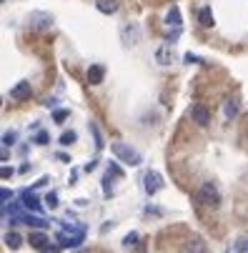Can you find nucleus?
Wrapping results in <instances>:
<instances>
[{
  "mask_svg": "<svg viewBox=\"0 0 248 253\" xmlns=\"http://www.w3.org/2000/svg\"><path fill=\"white\" fill-rule=\"evenodd\" d=\"M111 153L118 161H123L125 166H140V163H143V156H140L135 148H130L128 143H123V140H113L111 143Z\"/></svg>",
  "mask_w": 248,
  "mask_h": 253,
  "instance_id": "obj_1",
  "label": "nucleus"
},
{
  "mask_svg": "<svg viewBox=\"0 0 248 253\" xmlns=\"http://www.w3.org/2000/svg\"><path fill=\"white\" fill-rule=\"evenodd\" d=\"M198 201L203 206H210V208H218L221 206V191L218 186L213 183V180H206V183H201L198 188Z\"/></svg>",
  "mask_w": 248,
  "mask_h": 253,
  "instance_id": "obj_2",
  "label": "nucleus"
},
{
  "mask_svg": "<svg viewBox=\"0 0 248 253\" xmlns=\"http://www.w3.org/2000/svg\"><path fill=\"white\" fill-rule=\"evenodd\" d=\"M163 186H165V183H163V175H161L158 170H148V173L143 175V191H146L148 196H156Z\"/></svg>",
  "mask_w": 248,
  "mask_h": 253,
  "instance_id": "obj_3",
  "label": "nucleus"
},
{
  "mask_svg": "<svg viewBox=\"0 0 248 253\" xmlns=\"http://www.w3.org/2000/svg\"><path fill=\"white\" fill-rule=\"evenodd\" d=\"M121 38H123V43H128V45H135V43L140 41V25H138L135 20H128V23H123V28H121Z\"/></svg>",
  "mask_w": 248,
  "mask_h": 253,
  "instance_id": "obj_4",
  "label": "nucleus"
},
{
  "mask_svg": "<svg viewBox=\"0 0 248 253\" xmlns=\"http://www.w3.org/2000/svg\"><path fill=\"white\" fill-rule=\"evenodd\" d=\"M28 23L35 30H48V28H53V15L50 13H43V10H35V13H30Z\"/></svg>",
  "mask_w": 248,
  "mask_h": 253,
  "instance_id": "obj_5",
  "label": "nucleus"
},
{
  "mask_svg": "<svg viewBox=\"0 0 248 253\" xmlns=\"http://www.w3.org/2000/svg\"><path fill=\"white\" fill-rule=\"evenodd\" d=\"M30 95H33L30 81H20V83H15V85L10 88V98H13V100H28Z\"/></svg>",
  "mask_w": 248,
  "mask_h": 253,
  "instance_id": "obj_6",
  "label": "nucleus"
},
{
  "mask_svg": "<svg viewBox=\"0 0 248 253\" xmlns=\"http://www.w3.org/2000/svg\"><path fill=\"white\" fill-rule=\"evenodd\" d=\"M191 118L196 121V126H208L210 123V113H208V108L206 105H201V103H196L193 108H191Z\"/></svg>",
  "mask_w": 248,
  "mask_h": 253,
  "instance_id": "obj_7",
  "label": "nucleus"
},
{
  "mask_svg": "<svg viewBox=\"0 0 248 253\" xmlns=\"http://www.w3.org/2000/svg\"><path fill=\"white\" fill-rule=\"evenodd\" d=\"M28 243H30L33 248H38V251H45V248L50 246V243H48V236H45L43 231H30Z\"/></svg>",
  "mask_w": 248,
  "mask_h": 253,
  "instance_id": "obj_8",
  "label": "nucleus"
},
{
  "mask_svg": "<svg viewBox=\"0 0 248 253\" xmlns=\"http://www.w3.org/2000/svg\"><path fill=\"white\" fill-rule=\"evenodd\" d=\"M238 113H241V100H238V98H228V100L223 103V116H226L228 121H233V118H238Z\"/></svg>",
  "mask_w": 248,
  "mask_h": 253,
  "instance_id": "obj_9",
  "label": "nucleus"
},
{
  "mask_svg": "<svg viewBox=\"0 0 248 253\" xmlns=\"http://www.w3.org/2000/svg\"><path fill=\"white\" fill-rule=\"evenodd\" d=\"M103 78H105V68L103 65H90L88 68V83L90 85H100Z\"/></svg>",
  "mask_w": 248,
  "mask_h": 253,
  "instance_id": "obj_10",
  "label": "nucleus"
},
{
  "mask_svg": "<svg viewBox=\"0 0 248 253\" xmlns=\"http://www.w3.org/2000/svg\"><path fill=\"white\" fill-rule=\"evenodd\" d=\"M23 206L28 211H33V213L41 211V201H38V196H35L33 191H23Z\"/></svg>",
  "mask_w": 248,
  "mask_h": 253,
  "instance_id": "obj_11",
  "label": "nucleus"
},
{
  "mask_svg": "<svg viewBox=\"0 0 248 253\" xmlns=\"http://www.w3.org/2000/svg\"><path fill=\"white\" fill-rule=\"evenodd\" d=\"M198 23H201L203 28H213V25H216V20H213V10H210L208 5H203V8L198 10Z\"/></svg>",
  "mask_w": 248,
  "mask_h": 253,
  "instance_id": "obj_12",
  "label": "nucleus"
},
{
  "mask_svg": "<svg viewBox=\"0 0 248 253\" xmlns=\"http://www.w3.org/2000/svg\"><path fill=\"white\" fill-rule=\"evenodd\" d=\"M95 8L103 13V15H113L118 10V0H95Z\"/></svg>",
  "mask_w": 248,
  "mask_h": 253,
  "instance_id": "obj_13",
  "label": "nucleus"
},
{
  "mask_svg": "<svg viewBox=\"0 0 248 253\" xmlns=\"http://www.w3.org/2000/svg\"><path fill=\"white\" fill-rule=\"evenodd\" d=\"M186 253H208L206 241H203V238H198V236H193V238L186 243Z\"/></svg>",
  "mask_w": 248,
  "mask_h": 253,
  "instance_id": "obj_14",
  "label": "nucleus"
},
{
  "mask_svg": "<svg viewBox=\"0 0 248 253\" xmlns=\"http://www.w3.org/2000/svg\"><path fill=\"white\" fill-rule=\"evenodd\" d=\"M165 25L181 28V8H178V5H173V8L165 13Z\"/></svg>",
  "mask_w": 248,
  "mask_h": 253,
  "instance_id": "obj_15",
  "label": "nucleus"
},
{
  "mask_svg": "<svg viewBox=\"0 0 248 253\" xmlns=\"http://www.w3.org/2000/svg\"><path fill=\"white\" fill-rule=\"evenodd\" d=\"M83 236L85 233H76V236H60V243L68 246V248H78L83 243Z\"/></svg>",
  "mask_w": 248,
  "mask_h": 253,
  "instance_id": "obj_16",
  "label": "nucleus"
},
{
  "mask_svg": "<svg viewBox=\"0 0 248 253\" xmlns=\"http://www.w3.org/2000/svg\"><path fill=\"white\" fill-rule=\"evenodd\" d=\"M156 63H158V65H170V63H173V53H170L168 48H158V50H156Z\"/></svg>",
  "mask_w": 248,
  "mask_h": 253,
  "instance_id": "obj_17",
  "label": "nucleus"
},
{
  "mask_svg": "<svg viewBox=\"0 0 248 253\" xmlns=\"http://www.w3.org/2000/svg\"><path fill=\"white\" fill-rule=\"evenodd\" d=\"M5 246L15 251V248H20V246H23V238H20L15 231H8V233H5Z\"/></svg>",
  "mask_w": 248,
  "mask_h": 253,
  "instance_id": "obj_18",
  "label": "nucleus"
},
{
  "mask_svg": "<svg viewBox=\"0 0 248 253\" xmlns=\"http://www.w3.org/2000/svg\"><path fill=\"white\" fill-rule=\"evenodd\" d=\"M23 223H28V226H33V228H45V226H48V221H43L41 215H25Z\"/></svg>",
  "mask_w": 248,
  "mask_h": 253,
  "instance_id": "obj_19",
  "label": "nucleus"
},
{
  "mask_svg": "<svg viewBox=\"0 0 248 253\" xmlns=\"http://www.w3.org/2000/svg\"><path fill=\"white\" fill-rule=\"evenodd\" d=\"M90 130H93V138H95V151H103L105 140H103V133H100V128H98L95 123H90Z\"/></svg>",
  "mask_w": 248,
  "mask_h": 253,
  "instance_id": "obj_20",
  "label": "nucleus"
},
{
  "mask_svg": "<svg viewBox=\"0 0 248 253\" xmlns=\"http://www.w3.org/2000/svg\"><path fill=\"white\" fill-rule=\"evenodd\" d=\"M76 138H78V135H76L73 130H65V133L60 135V146H73V143H76Z\"/></svg>",
  "mask_w": 248,
  "mask_h": 253,
  "instance_id": "obj_21",
  "label": "nucleus"
},
{
  "mask_svg": "<svg viewBox=\"0 0 248 253\" xmlns=\"http://www.w3.org/2000/svg\"><path fill=\"white\" fill-rule=\"evenodd\" d=\"M236 251H241V253H248V238L246 236H241V238H236Z\"/></svg>",
  "mask_w": 248,
  "mask_h": 253,
  "instance_id": "obj_22",
  "label": "nucleus"
},
{
  "mask_svg": "<svg viewBox=\"0 0 248 253\" xmlns=\"http://www.w3.org/2000/svg\"><path fill=\"white\" fill-rule=\"evenodd\" d=\"M103 193H105V196H111V193H113V183H111V173H105V178H103Z\"/></svg>",
  "mask_w": 248,
  "mask_h": 253,
  "instance_id": "obj_23",
  "label": "nucleus"
},
{
  "mask_svg": "<svg viewBox=\"0 0 248 253\" xmlns=\"http://www.w3.org/2000/svg\"><path fill=\"white\" fill-rule=\"evenodd\" d=\"M138 238H140V236L133 231V233H128V236L123 238V246H125V248H130V246H135V243H138Z\"/></svg>",
  "mask_w": 248,
  "mask_h": 253,
  "instance_id": "obj_24",
  "label": "nucleus"
},
{
  "mask_svg": "<svg viewBox=\"0 0 248 253\" xmlns=\"http://www.w3.org/2000/svg\"><path fill=\"white\" fill-rule=\"evenodd\" d=\"M178 35H181V28H173V33H168V35H165V43H168V45H173Z\"/></svg>",
  "mask_w": 248,
  "mask_h": 253,
  "instance_id": "obj_25",
  "label": "nucleus"
},
{
  "mask_svg": "<svg viewBox=\"0 0 248 253\" xmlns=\"http://www.w3.org/2000/svg\"><path fill=\"white\" fill-rule=\"evenodd\" d=\"M45 206H48V208H58V196H55V193H48V196H45Z\"/></svg>",
  "mask_w": 248,
  "mask_h": 253,
  "instance_id": "obj_26",
  "label": "nucleus"
},
{
  "mask_svg": "<svg viewBox=\"0 0 248 253\" xmlns=\"http://www.w3.org/2000/svg\"><path fill=\"white\" fill-rule=\"evenodd\" d=\"M13 143H15V133L10 130V133H5V135H3V146L8 148V146H13Z\"/></svg>",
  "mask_w": 248,
  "mask_h": 253,
  "instance_id": "obj_27",
  "label": "nucleus"
},
{
  "mask_svg": "<svg viewBox=\"0 0 248 253\" xmlns=\"http://www.w3.org/2000/svg\"><path fill=\"white\" fill-rule=\"evenodd\" d=\"M108 173H111V175H118V178L123 175V170H121V168H118V166H116L113 161H111V166H108Z\"/></svg>",
  "mask_w": 248,
  "mask_h": 253,
  "instance_id": "obj_28",
  "label": "nucleus"
},
{
  "mask_svg": "<svg viewBox=\"0 0 248 253\" xmlns=\"http://www.w3.org/2000/svg\"><path fill=\"white\" fill-rule=\"evenodd\" d=\"M35 143H38V146H45V143H48V133H38V135H35Z\"/></svg>",
  "mask_w": 248,
  "mask_h": 253,
  "instance_id": "obj_29",
  "label": "nucleus"
},
{
  "mask_svg": "<svg viewBox=\"0 0 248 253\" xmlns=\"http://www.w3.org/2000/svg\"><path fill=\"white\" fill-rule=\"evenodd\" d=\"M183 60H186L188 65H191V63H201V58H198V55H193V53H186V55H183Z\"/></svg>",
  "mask_w": 248,
  "mask_h": 253,
  "instance_id": "obj_30",
  "label": "nucleus"
},
{
  "mask_svg": "<svg viewBox=\"0 0 248 253\" xmlns=\"http://www.w3.org/2000/svg\"><path fill=\"white\" fill-rule=\"evenodd\" d=\"M53 118H55V123H63V121L68 118V111H55V116H53Z\"/></svg>",
  "mask_w": 248,
  "mask_h": 253,
  "instance_id": "obj_31",
  "label": "nucleus"
},
{
  "mask_svg": "<svg viewBox=\"0 0 248 253\" xmlns=\"http://www.w3.org/2000/svg\"><path fill=\"white\" fill-rule=\"evenodd\" d=\"M0 196H3V203H8V198H13V193H10L8 188H3V191H0Z\"/></svg>",
  "mask_w": 248,
  "mask_h": 253,
  "instance_id": "obj_32",
  "label": "nucleus"
},
{
  "mask_svg": "<svg viewBox=\"0 0 248 253\" xmlns=\"http://www.w3.org/2000/svg\"><path fill=\"white\" fill-rule=\"evenodd\" d=\"M0 173H3V178H10V175H13V168H8V166H3V170H0Z\"/></svg>",
  "mask_w": 248,
  "mask_h": 253,
  "instance_id": "obj_33",
  "label": "nucleus"
},
{
  "mask_svg": "<svg viewBox=\"0 0 248 253\" xmlns=\"http://www.w3.org/2000/svg\"><path fill=\"white\" fill-rule=\"evenodd\" d=\"M55 105H58V98H48L45 100V108H55Z\"/></svg>",
  "mask_w": 248,
  "mask_h": 253,
  "instance_id": "obj_34",
  "label": "nucleus"
},
{
  "mask_svg": "<svg viewBox=\"0 0 248 253\" xmlns=\"http://www.w3.org/2000/svg\"><path fill=\"white\" fill-rule=\"evenodd\" d=\"M55 158H58V161H60V163H70V158H68V156H65V153H58V156H55Z\"/></svg>",
  "mask_w": 248,
  "mask_h": 253,
  "instance_id": "obj_35",
  "label": "nucleus"
},
{
  "mask_svg": "<svg viewBox=\"0 0 248 253\" xmlns=\"http://www.w3.org/2000/svg\"><path fill=\"white\" fill-rule=\"evenodd\" d=\"M95 166H98V163H95V161H90V163H85V170H95Z\"/></svg>",
  "mask_w": 248,
  "mask_h": 253,
  "instance_id": "obj_36",
  "label": "nucleus"
}]
</instances>
